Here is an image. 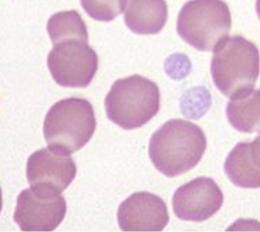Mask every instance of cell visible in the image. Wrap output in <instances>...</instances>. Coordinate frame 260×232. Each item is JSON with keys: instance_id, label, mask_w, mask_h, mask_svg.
<instances>
[{"instance_id": "19", "label": "cell", "mask_w": 260, "mask_h": 232, "mask_svg": "<svg viewBox=\"0 0 260 232\" xmlns=\"http://www.w3.org/2000/svg\"><path fill=\"white\" fill-rule=\"evenodd\" d=\"M255 10H256V13H257V15H258V18H259L260 20V0H256Z\"/></svg>"}, {"instance_id": "6", "label": "cell", "mask_w": 260, "mask_h": 232, "mask_svg": "<svg viewBox=\"0 0 260 232\" xmlns=\"http://www.w3.org/2000/svg\"><path fill=\"white\" fill-rule=\"evenodd\" d=\"M99 59L88 42L77 39L54 45L47 57L51 75L58 85L85 88L98 70Z\"/></svg>"}, {"instance_id": "9", "label": "cell", "mask_w": 260, "mask_h": 232, "mask_svg": "<svg viewBox=\"0 0 260 232\" xmlns=\"http://www.w3.org/2000/svg\"><path fill=\"white\" fill-rule=\"evenodd\" d=\"M223 200V193L212 179L199 177L175 191L173 208L182 220L202 222L220 210Z\"/></svg>"}, {"instance_id": "4", "label": "cell", "mask_w": 260, "mask_h": 232, "mask_svg": "<svg viewBox=\"0 0 260 232\" xmlns=\"http://www.w3.org/2000/svg\"><path fill=\"white\" fill-rule=\"evenodd\" d=\"M96 125L94 110L90 102L84 98L70 97L51 106L44 122V136L49 147L70 155L90 141Z\"/></svg>"}, {"instance_id": "2", "label": "cell", "mask_w": 260, "mask_h": 232, "mask_svg": "<svg viewBox=\"0 0 260 232\" xmlns=\"http://www.w3.org/2000/svg\"><path fill=\"white\" fill-rule=\"evenodd\" d=\"M218 90L231 100L250 94L260 73L259 50L244 36L228 37L215 51L210 65Z\"/></svg>"}, {"instance_id": "3", "label": "cell", "mask_w": 260, "mask_h": 232, "mask_svg": "<svg viewBox=\"0 0 260 232\" xmlns=\"http://www.w3.org/2000/svg\"><path fill=\"white\" fill-rule=\"evenodd\" d=\"M160 94L154 81L142 76L115 81L105 97L108 119L124 130L143 127L160 110Z\"/></svg>"}, {"instance_id": "18", "label": "cell", "mask_w": 260, "mask_h": 232, "mask_svg": "<svg viewBox=\"0 0 260 232\" xmlns=\"http://www.w3.org/2000/svg\"><path fill=\"white\" fill-rule=\"evenodd\" d=\"M251 157L255 165L260 167V133L256 136L254 141L250 142Z\"/></svg>"}, {"instance_id": "1", "label": "cell", "mask_w": 260, "mask_h": 232, "mask_svg": "<svg viewBox=\"0 0 260 232\" xmlns=\"http://www.w3.org/2000/svg\"><path fill=\"white\" fill-rule=\"evenodd\" d=\"M207 148V138L200 126L184 120H171L152 134L149 155L154 167L175 178L200 163Z\"/></svg>"}, {"instance_id": "13", "label": "cell", "mask_w": 260, "mask_h": 232, "mask_svg": "<svg viewBox=\"0 0 260 232\" xmlns=\"http://www.w3.org/2000/svg\"><path fill=\"white\" fill-rule=\"evenodd\" d=\"M226 116L236 131L245 133L260 131V89L231 100L227 104Z\"/></svg>"}, {"instance_id": "11", "label": "cell", "mask_w": 260, "mask_h": 232, "mask_svg": "<svg viewBox=\"0 0 260 232\" xmlns=\"http://www.w3.org/2000/svg\"><path fill=\"white\" fill-rule=\"evenodd\" d=\"M125 25L137 35H156L168 19L165 0H125Z\"/></svg>"}, {"instance_id": "14", "label": "cell", "mask_w": 260, "mask_h": 232, "mask_svg": "<svg viewBox=\"0 0 260 232\" xmlns=\"http://www.w3.org/2000/svg\"><path fill=\"white\" fill-rule=\"evenodd\" d=\"M46 29L54 45L70 39L88 42L87 26L76 10L60 11L51 16Z\"/></svg>"}, {"instance_id": "7", "label": "cell", "mask_w": 260, "mask_h": 232, "mask_svg": "<svg viewBox=\"0 0 260 232\" xmlns=\"http://www.w3.org/2000/svg\"><path fill=\"white\" fill-rule=\"evenodd\" d=\"M66 213L67 202L60 193L30 187L17 198L13 218L22 231H53Z\"/></svg>"}, {"instance_id": "15", "label": "cell", "mask_w": 260, "mask_h": 232, "mask_svg": "<svg viewBox=\"0 0 260 232\" xmlns=\"http://www.w3.org/2000/svg\"><path fill=\"white\" fill-rule=\"evenodd\" d=\"M80 4L93 20L109 22L124 11L125 0H80Z\"/></svg>"}, {"instance_id": "10", "label": "cell", "mask_w": 260, "mask_h": 232, "mask_svg": "<svg viewBox=\"0 0 260 232\" xmlns=\"http://www.w3.org/2000/svg\"><path fill=\"white\" fill-rule=\"evenodd\" d=\"M169 219L165 201L148 192L133 193L117 210L118 225L123 231H161Z\"/></svg>"}, {"instance_id": "5", "label": "cell", "mask_w": 260, "mask_h": 232, "mask_svg": "<svg viewBox=\"0 0 260 232\" xmlns=\"http://www.w3.org/2000/svg\"><path fill=\"white\" fill-rule=\"evenodd\" d=\"M232 28L229 7L223 0H190L181 9L177 34L200 51H214L228 38Z\"/></svg>"}, {"instance_id": "16", "label": "cell", "mask_w": 260, "mask_h": 232, "mask_svg": "<svg viewBox=\"0 0 260 232\" xmlns=\"http://www.w3.org/2000/svg\"><path fill=\"white\" fill-rule=\"evenodd\" d=\"M211 98L205 87H196L185 92L181 99V110L188 119H200L209 110Z\"/></svg>"}, {"instance_id": "17", "label": "cell", "mask_w": 260, "mask_h": 232, "mask_svg": "<svg viewBox=\"0 0 260 232\" xmlns=\"http://www.w3.org/2000/svg\"><path fill=\"white\" fill-rule=\"evenodd\" d=\"M166 73L175 80H182L189 74L191 62L187 56L183 54H175L167 59L165 63Z\"/></svg>"}, {"instance_id": "8", "label": "cell", "mask_w": 260, "mask_h": 232, "mask_svg": "<svg viewBox=\"0 0 260 232\" xmlns=\"http://www.w3.org/2000/svg\"><path fill=\"white\" fill-rule=\"evenodd\" d=\"M26 171L30 187L61 193L74 181L77 167L70 154L49 147L30 155Z\"/></svg>"}, {"instance_id": "12", "label": "cell", "mask_w": 260, "mask_h": 232, "mask_svg": "<svg viewBox=\"0 0 260 232\" xmlns=\"http://www.w3.org/2000/svg\"><path fill=\"white\" fill-rule=\"evenodd\" d=\"M224 171L235 186L245 189L260 188V167L253 161L250 142H238L229 153L224 163Z\"/></svg>"}]
</instances>
